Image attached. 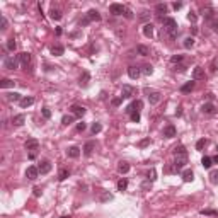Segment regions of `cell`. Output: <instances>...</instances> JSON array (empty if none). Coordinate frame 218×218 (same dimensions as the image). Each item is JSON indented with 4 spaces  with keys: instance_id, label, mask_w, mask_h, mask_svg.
I'll list each match as a JSON object with an SVG mask.
<instances>
[{
    "instance_id": "obj_1",
    "label": "cell",
    "mask_w": 218,
    "mask_h": 218,
    "mask_svg": "<svg viewBox=\"0 0 218 218\" xmlns=\"http://www.w3.org/2000/svg\"><path fill=\"white\" fill-rule=\"evenodd\" d=\"M174 155H176V160H174V167L176 170H182L188 164V152H186V147L184 145H177L174 147Z\"/></svg>"
},
{
    "instance_id": "obj_2",
    "label": "cell",
    "mask_w": 218,
    "mask_h": 218,
    "mask_svg": "<svg viewBox=\"0 0 218 218\" xmlns=\"http://www.w3.org/2000/svg\"><path fill=\"white\" fill-rule=\"evenodd\" d=\"M203 12H205L203 15H205V22L208 24V27L213 31V32H218V15H217V12L211 9L210 5H208V7H205Z\"/></svg>"
},
{
    "instance_id": "obj_3",
    "label": "cell",
    "mask_w": 218,
    "mask_h": 218,
    "mask_svg": "<svg viewBox=\"0 0 218 218\" xmlns=\"http://www.w3.org/2000/svg\"><path fill=\"white\" fill-rule=\"evenodd\" d=\"M164 27H165V32L169 34L170 39H174V38L177 36V22H176V19L165 17V19H164Z\"/></svg>"
},
{
    "instance_id": "obj_4",
    "label": "cell",
    "mask_w": 218,
    "mask_h": 218,
    "mask_svg": "<svg viewBox=\"0 0 218 218\" xmlns=\"http://www.w3.org/2000/svg\"><path fill=\"white\" fill-rule=\"evenodd\" d=\"M94 20H101V14L97 12L96 9H90L87 14H85V17L80 20V27H85L87 24H90V22H94Z\"/></svg>"
},
{
    "instance_id": "obj_5",
    "label": "cell",
    "mask_w": 218,
    "mask_h": 218,
    "mask_svg": "<svg viewBox=\"0 0 218 218\" xmlns=\"http://www.w3.org/2000/svg\"><path fill=\"white\" fill-rule=\"evenodd\" d=\"M19 56H5L4 58V68L7 70H15L19 67Z\"/></svg>"
},
{
    "instance_id": "obj_6",
    "label": "cell",
    "mask_w": 218,
    "mask_h": 218,
    "mask_svg": "<svg viewBox=\"0 0 218 218\" xmlns=\"http://www.w3.org/2000/svg\"><path fill=\"white\" fill-rule=\"evenodd\" d=\"M124 10H126V5H123V4H111L109 5V12L113 15H124Z\"/></svg>"
},
{
    "instance_id": "obj_7",
    "label": "cell",
    "mask_w": 218,
    "mask_h": 218,
    "mask_svg": "<svg viewBox=\"0 0 218 218\" xmlns=\"http://www.w3.org/2000/svg\"><path fill=\"white\" fill-rule=\"evenodd\" d=\"M147 94H148V102L152 104V106H155V104H159L160 99H162V94L160 92H157V90H145Z\"/></svg>"
},
{
    "instance_id": "obj_8",
    "label": "cell",
    "mask_w": 218,
    "mask_h": 218,
    "mask_svg": "<svg viewBox=\"0 0 218 218\" xmlns=\"http://www.w3.org/2000/svg\"><path fill=\"white\" fill-rule=\"evenodd\" d=\"M51 169H53V164H51L50 160H41L39 165H38V170H39L41 176H44V174H48Z\"/></svg>"
},
{
    "instance_id": "obj_9",
    "label": "cell",
    "mask_w": 218,
    "mask_h": 218,
    "mask_svg": "<svg viewBox=\"0 0 218 218\" xmlns=\"http://www.w3.org/2000/svg\"><path fill=\"white\" fill-rule=\"evenodd\" d=\"M141 108H143V102H141L140 99L133 101L128 108H126V114H131V113H140V109H141Z\"/></svg>"
},
{
    "instance_id": "obj_10",
    "label": "cell",
    "mask_w": 218,
    "mask_h": 218,
    "mask_svg": "<svg viewBox=\"0 0 218 218\" xmlns=\"http://www.w3.org/2000/svg\"><path fill=\"white\" fill-rule=\"evenodd\" d=\"M24 147H26V150H29L31 153H36V150L39 148V141H38L36 138H29L27 141H26Z\"/></svg>"
},
{
    "instance_id": "obj_11",
    "label": "cell",
    "mask_w": 218,
    "mask_h": 218,
    "mask_svg": "<svg viewBox=\"0 0 218 218\" xmlns=\"http://www.w3.org/2000/svg\"><path fill=\"white\" fill-rule=\"evenodd\" d=\"M38 176H39V170H38V167H36V165H29V167L26 169V177L29 179V181L38 179Z\"/></svg>"
},
{
    "instance_id": "obj_12",
    "label": "cell",
    "mask_w": 218,
    "mask_h": 218,
    "mask_svg": "<svg viewBox=\"0 0 218 218\" xmlns=\"http://www.w3.org/2000/svg\"><path fill=\"white\" fill-rule=\"evenodd\" d=\"M133 96H135V89H133L131 85H128V84H124L123 89H121V97H123V99H129V97H133Z\"/></svg>"
},
{
    "instance_id": "obj_13",
    "label": "cell",
    "mask_w": 218,
    "mask_h": 218,
    "mask_svg": "<svg viewBox=\"0 0 218 218\" xmlns=\"http://www.w3.org/2000/svg\"><path fill=\"white\" fill-rule=\"evenodd\" d=\"M201 111H203L205 114H210V116H211V114L217 113V106H215L213 102H205V104L201 106Z\"/></svg>"
},
{
    "instance_id": "obj_14",
    "label": "cell",
    "mask_w": 218,
    "mask_h": 218,
    "mask_svg": "<svg viewBox=\"0 0 218 218\" xmlns=\"http://www.w3.org/2000/svg\"><path fill=\"white\" fill-rule=\"evenodd\" d=\"M70 113L75 116V118H80L82 119V116L85 114V108H82V106H77V104H73L72 108H70Z\"/></svg>"
},
{
    "instance_id": "obj_15",
    "label": "cell",
    "mask_w": 218,
    "mask_h": 218,
    "mask_svg": "<svg viewBox=\"0 0 218 218\" xmlns=\"http://www.w3.org/2000/svg\"><path fill=\"white\" fill-rule=\"evenodd\" d=\"M19 61H20V65H22L24 68H27V67L31 65V53H27V51L20 53V55H19Z\"/></svg>"
},
{
    "instance_id": "obj_16",
    "label": "cell",
    "mask_w": 218,
    "mask_h": 218,
    "mask_svg": "<svg viewBox=\"0 0 218 218\" xmlns=\"http://www.w3.org/2000/svg\"><path fill=\"white\" fill-rule=\"evenodd\" d=\"M141 75V70H140V67H135V65H131V67H128V77L133 80H136Z\"/></svg>"
},
{
    "instance_id": "obj_17",
    "label": "cell",
    "mask_w": 218,
    "mask_h": 218,
    "mask_svg": "<svg viewBox=\"0 0 218 218\" xmlns=\"http://www.w3.org/2000/svg\"><path fill=\"white\" fill-rule=\"evenodd\" d=\"M164 136H165V138H174V136H176V126H174V124H167V126L164 128Z\"/></svg>"
},
{
    "instance_id": "obj_18",
    "label": "cell",
    "mask_w": 218,
    "mask_h": 218,
    "mask_svg": "<svg viewBox=\"0 0 218 218\" xmlns=\"http://www.w3.org/2000/svg\"><path fill=\"white\" fill-rule=\"evenodd\" d=\"M94 148H96V141H92V140H90V141H87V143H85V147H84V155H85V157H90V155H92V152H94Z\"/></svg>"
},
{
    "instance_id": "obj_19",
    "label": "cell",
    "mask_w": 218,
    "mask_h": 218,
    "mask_svg": "<svg viewBox=\"0 0 218 218\" xmlns=\"http://www.w3.org/2000/svg\"><path fill=\"white\" fill-rule=\"evenodd\" d=\"M205 79V68L203 67H196L193 70V80H201Z\"/></svg>"
},
{
    "instance_id": "obj_20",
    "label": "cell",
    "mask_w": 218,
    "mask_h": 218,
    "mask_svg": "<svg viewBox=\"0 0 218 218\" xmlns=\"http://www.w3.org/2000/svg\"><path fill=\"white\" fill-rule=\"evenodd\" d=\"M89 80H90V73L89 72H82V75H80V79H79L80 87H87V85H89Z\"/></svg>"
},
{
    "instance_id": "obj_21",
    "label": "cell",
    "mask_w": 218,
    "mask_h": 218,
    "mask_svg": "<svg viewBox=\"0 0 218 218\" xmlns=\"http://www.w3.org/2000/svg\"><path fill=\"white\" fill-rule=\"evenodd\" d=\"M67 155H68L70 159H79V157H80V148H79V147H75V145L70 147V148L67 150Z\"/></svg>"
},
{
    "instance_id": "obj_22",
    "label": "cell",
    "mask_w": 218,
    "mask_h": 218,
    "mask_svg": "<svg viewBox=\"0 0 218 218\" xmlns=\"http://www.w3.org/2000/svg\"><path fill=\"white\" fill-rule=\"evenodd\" d=\"M5 99L10 101V102H20L22 96H20L19 92H9V94H5Z\"/></svg>"
},
{
    "instance_id": "obj_23",
    "label": "cell",
    "mask_w": 218,
    "mask_h": 218,
    "mask_svg": "<svg viewBox=\"0 0 218 218\" xmlns=\"http://www.w3.org/2000/svg\"><path fill=\"white\" fill-rule=\"evenodd\" d=\"M65 53V48L61 46V44H53L51 46V55H55V56H61Z\"/></svg>"
},
{
    "instance_id": "obj_24",
    "label": "cell",
    "mask_w": 218,
    "mask_h": 218,
    "mask_svg": "<svg viewBox=\"0 0 218 218\" xmlns=\"http://www.w3.org/2000/svg\"><path fill=\"white\" fill-rule=\"evenodd\" d=\"M24 121H26V116H24V114H15V116L12 118V124H14V126H22Z\"/></svg>"
},
{
    "instance_id": "obj_25",
    "label": "cell",
    "mask_w": 218,
    "mask_h": 218,
    "mask_svg": "<svg viewBox=\"0 0 218 218\" xmlns=\"http://www.w3.org/2000/svg\"><path fill=\"white\" fill-rule=\"evenodd\" d=\"M32 104H34V97H27V96H26V97H22V99H20V102H19V106L20 108H29V106H32Z\"/></svg>"
},
{
    "instance_id": "obj_26",
    "label": "cell",
    "mask_w": 218,
    "mask_h": 218,
    "mask_svg": "<svg viewBox=\"0 0 218 218\" xmlns=\"http://www.w3.org/2000/svg\"><path fill=\"white\" fill-rule=\"evenodd\" d=\"M194 85H196V82H194V80H189V82H186V84L181 87V92L188 94V92H191V90L194 89Z\"/></svg>"
},
{
    "instance_id": "obj_27",
    "label": "cell",
    "mask_w": 218,
    "mask_h": 218,
    "mask_svg": "<svg viewBox=\"0 0 218 218\" xmlns=\"http://www.w3.org/2000/svg\"><path fill=\"white\" fill-rule=\"evenodd\" d=\"M167 4H157V5H155V12H157V15H160V17H162V15H164V14H167Z\"/></svg>"
},
{
    "instance_id": "obj_28",
    "label": "cell",
    "mask_w": 218,
    "mask_h": 218,
    "mask_svg": "<svg viewBox=\"0 0 218 218\" xmlns=\"http://www.w3.org/2000/svg\"><path fill=\"white\" fill-rule=\"evenodd\" d=\"M14 80L12 79H2L0 80V89H10V87H14Z\"/></svg>"
},
{
    "instance_id": "obj_29",
    "label": "cell",
    "mask_w": 218,
    "mask_h": 218,
    "mask_svg": "<svg viewBox=\"0 0 218 218\" xmlns=\"http://www.w3.org/2000/svg\"><path fill=\"white\" fill-rule=\"evenodd\" d=\"M50 17H51L53 20H60V19H61V10L56 9V7H51V10H50Z\"/></svg>"
},
{
    "instance_id": "obj_30",
    "label": "cell",
    "mask_w": 218,
    "mask_h": 218,
    "mask_svg": "<svg viewBox=\"0 0 218 218\" xmlns=\"http://www.w3.org/2000/svg\"><path fill=\"white\" fill-rule=\"evenodd\" d=\"M143 34H145V38H153V26L150 22L143 26Z\"/></svg>"
},
{
    "instance_id": "obj_31",
    "label": "cell",
    "mask_w": 218,
    "mask_h": 218,
    "mask_svg": "<svg viewBox=\"0 0 218 218\" xmlns=\"http://www.w3.org/2000/svg\"><path fill=\"white\" fill-rule=\"evenodd\" d=\"M140 70H141V73H143V75H152V73H153V67H152V65H148V63L141 65V67H140Z\"/></svg>"
},
{
    "instance_id": "obj_32",
    "label": "cell",
    "mask_w": 218,
    "mask_h": 218,
    "mask_svg": "<svg viewBox=\"0 0 218 218\" xmlns=\"http://www.w3.org/2000/svg\"><path fill=\"white\" fill-rule=\"evenodd\" d=\"M193 179H194V174H193V170H184V172H182V181H184V182H191V181H193Z\"/></svg>"
},
{
    "instance_id": "obj_33",
    "label": "cell",
    "mask_w": 218,
    "mask_h": 218,
    "mask_svg": "<svg viewBox=\"0 0 218 218\" xmlns=\"http://www.w3.org/2000/svg\"><path fill=\"white\" fill-rule=\"evenodd\" d=\"M118 170L121 172V174H128V172H129V164H128V162H119Z\"/></svg>"
},
{
    "instance_id": "obj_34",
    "label": "cell",
    "mask_w": 218,
    "mask_h": 218,
    "mask_svg": "<svg viewBox=\"0 0 218 218\" xmlns=\"http://www.w3.org/2000/svg\"><path fill=\"white\" fill-rule=\"evenodd\" d=\"M136 53L141 55V56H147V55H150V50L147 46H143V44H138V46H136Z\"/></svg>"
},
{
    "instance_id": "obj_35",
    "label": "cell",
    "mask_w": 218,
    "mask_h": 218,
    "mask_svg": "<svg viewBox=\"0 0 218 218\" xmlns=\"http://www.w3.org/2000/svg\"><path fill=\"white\" fill-rule=\"evenodd\" d=\"M109 199H113V194L109 193V191H102L99 196V201L101 203H106V201H109Z\"/></svg>"
},
{
    "instance_id": "obj_36",
    "label": "cell",
    "mask_w": 218,
    "mask_h": 218,
    "mask_svg": "<svg viewBox=\"0 0 218 218\" xmlns=\"http://www.w3.org/2000/svg\"><path fill=\"white\" fill-rule=\"evenodd\" d=\"M73 119H75V116H73V114H65V116L61 118V124L68 126L70 123H73Z\"/></svg>"
},
{
    "instance_id": "obj_37",
    "label": "cell",
    "mask_w": 218,
    "mask_h": 218,
    "mask_svg": "<svg viewBox=\"0 0 218 218\" xmlns=\"http://www.w3.org/2000/svg\"><path fill=\"white\" fill-rule=\"evenodd\" d=\"M182 44H184V48H193V46H194V38H193V36H188V38H186V39H184V43H182Z\"/></svg>"
},
{
    "instance_id": "obj_38",
    "label": "cell",
    "mask_w": 218,
    "mask_h": 218,
    "mask_svg": "<svg viewBox=\"0 0 218 218\" xmlns=\"http://www.w3.org/2000/svg\"><path fill=\"white\" fill-rule=\"evenodd\" d=\"M210 182L211 184H218V169L210 172Z\"/></svg>"
},
{
    "instance_id": "obj_39",
    "label": "cell",
    "mask_w": 218,
    "mask_h": 218,
    "mask_svg": "<svg viewBox=\"0 0 218 218\" xmlns=\"http://www.w3.org/2000/svg\"><path fill=\"white\" fill-rule=\"evenodd\" d=\"M201 165H203L205 169H210L211 165H213V160L210 159V157H203V159H201Z\"/></svg>"
},
{
    "instance_id": "obj_40",
    "label": "cell",
    "mask_w": 218,
    "mask_h": 218,
    "mask_svg": "<svg viewBox=\"0 0 218 218\" xmlns=\"http://www.w3.org/2000/svg\"><path fill=\"white\" fill-rule=\"evenodd\" d=\"M68 176H70V170H68V169H61V170L58 172V179H60V181H65Z\"/></svg>"
},
{
    "instance_id": "obj_41",
    "label": "cell",
    "mask_w": 218,
    "mask_h": 218,
    "mask_svg": "<svg viewBox=\"0 0 218 218\" xmlns=\"http://www.w3.org/2000/svg\"><path fill=\"white\" fill-rule=\"evenodd\" d=\"M199 213H201V215H206V217H218L217 210H201Z\"/></svg>"
},
{
    "instance_id": "obj_42",
    "label": "cell",
    "mask_w": 218,
    "mask_h": 218,
    "mask_svg": "<svg viewBox=\"0 0 218 218\" xmlns=\"http://www.w3.org/2000/svg\"><path fill=\"white\" fill-rule=\"evenodd\" d=\"M126 188H128V181L126 179L118 181V191H126Z\"/></svg>"
},
{
    "instance_id": "obj_43",
    "label": "cell",
    "mask_w": 218,
    "mask_h": 218,
    "mask_svg": "<svg viewBox=\"0 0 218 218\" xmlns=\"http://www.w3.org/2000/svg\"><path fill=\"white\" fill-rule=\"evenodd\" d=\"M101 129H102V124L101 123H94L90 131H92V135H97V133H101Z\"/></svg>"
},
{
    "instance_id": "obj_44",
    "label": "cell",
    "mask_w": 218,
    "mask_h": 218,
    "mask_svg": "<svg viewBox=\"0 0 218 218\" xmlns=\"http://www.w3.org/2000/svg\"><path fill=\"white\" fill-rule=\"evenodd\" d=\"M5 46H7V50H9V51H14V50H15V46H17V44H15V39H14V38L7 39V44H5Z\"/></svg>"
},
{
    "instance_id": "obj_45",
    "label": "cell",
    "mask_w": 218,
    "mask_h": 218,
    "mask_svg": "<svg viewBox=\"0 0 218 218\" xmlns=\"http://www.w3.org/2000/svg\"><path fill=\"white\" fill-rule=\"evenodd\" d=\"M155 176H157V172H155V169H150L148 170V174H147V179H148V181H152V182H153V181H155Z\"/></svg>"
},
{
    "instance_id": "obj_46",
    "label": "cell",
    "mask_w": 218,
    "mask_h": 218,
    "mask_svg": "<svg viewBox=\"0 0 218 218\" xmlns=\"http://www.w3.org/2000/svg\"><path fill=\"white\" fill-rule=\"evenodd\" d=\"M206 143H208V141H206L205 138L198 140V143H196V150H203V148H205V145H206Z\"/></svg>"
},
{
    "instance_id": "obj_47",
    "label": "cell",
    "mask_w": 218,
    "mask_h": 218,
    "mask_svg": "<svg viewBox=\"0 0 218 218\" xmlns=\"http://www.w3.org/2000/svg\"><path fill=\"white\" fill-rule=\"evenodd\" d=\"M182 60H184V56H182V55H174V56L170 58V63H181Z\"/></svg>"
},
{
    "instance_id": "obj_48",
    "label": "cell",
    "mask_w": 218,
    "mask_h": 218,
    "mask_svg": "<svg viewBox=\"0 0 218 218\" xmlns=\"http://www.w3.org/2000/svg\"><path fill=\"white\" fill-rule=\"evenodd\" d=\"M188 19L191 20L193 24H194V22L198 20V15H196V12H194V10H191V12H189V14H188Z\"/></svg>"
},
{
    "instance_id": "obj_49",
    "label": "cell",
    "mask_w": 218,
    "mask_h": 218,
    "mask_svg": "<svg viewBox=\"0 0 218 218\" xmlns=\"http://www.w3.org/2000/svg\"><path fill=\"white\" fill-rule=\"evenodd\" d=\"M41 113H43V118H44V119H50L51 118V111L48 108H43V109H41Z\"/></svg>"
},
{
    "instance_id": "obj_50",
    "label": "cell",
    "mask_w": 218,
    "mask_h": 218,
    "mask_svg": "<svg viewBox=\"0 0 218 218\" xmlns=\"http://www.w3.org/2000/svg\"><path fill=\"white\" fill-rule=\"evenodd\" d=\"M150 188H152V181H148V179H147V181L141 184V191H148Z\"/></svg>"
},
{
    "instance_id": "obj_51",
    "label": "cell",
    "mask_w": 218,
    "mask_h": 218,
    "mask_svg": "<svg viewBox=\"0 0 218 218\" xmlns=\"http://www.w3.org/2000/svg\"><path fill=\"white\" fill-rule=\"evenodd\" d=\"M129 118H131V121H133V123H140V113H131V114H129Z\"/></svg>"
},
{
    "instance_id": "obj_52",
    "label": "cell",
    "mask_w": 218,
    "mask_h": 218,
    "mask_svg": "<svg viewBox=\"0 0 218 218\" xmlns=\"http://www.w3.org/2000/svg\"><path fill=\"white\" fill-rule=\"evenodd\" d=\"M121 101H123V97H121V96H119V97H114V99L111 101V104H113V106H114V108H118L119 104H121Z\"/></svg>"
},
{
    "instance_id": "obj_53",
    "label": "cell",
    "mask_w": 218,
    "mask_h": 218,
    "mask_svg": "<svg viewBox=\"0 0 218 218\" xmlns=\"http://www.w3.org/2000/svg\"><path fill=\"white\" fill-rule=\"evenodd\" d=\"M148 143H150V138H145V140H141V141L138 143V147H140V148H143V147H147Z\"/></svg>"
},
{
    "instance_id": "obj_54",
    "label": "cell",
    "mask_w": 218,
    "mask_h": 218,
    "mask_svg": "<svg viewBox=\"0 0 218 218\" xmlns=\"http://www.w3.org/2000/svg\"><path fill=\"white\" fill-rule=\"evenodd\" d=\"M87 128V124L84 123V121H80L79 124H77V131H84V129Z\"/></svg>"
},
{
    "instance_id": "obj_55",
    "label": "cell",
    "mask_w": 218,
    "mask_h": 218,
    "mask_svg": "<svg viewBox=\"0 0 218 218\" xmlns=\"http://www.w3.org/2000/svg\"><path fill=\"white\" fill-rule=\"evenodd\" d=\"M124 17H126V19H133V12H131L128 7H126V10H124Z\"/></svg>"
},
{
    "instance_id": "obj_56",
    "label": "cell",
    "mask_w": 218,
    "mask_h": 218,
    "mask_svg": "<svg viewBox=\"0 0 218 218\" xmlns=\"http://www.w3.org/2000/svg\"><path fill=\"white\" fill-rule=\"evenodd\" d=\"M140 19H141V20H147V19H148V12H147V10H143V12H141V15H140Z\"/></svg>"
},
{
    "instance_id": "obj_57",
    "label": "cell",
    "mask_w": 218,
    "mask_h": 218,
    "mask_svg": "<svg viewBox=\"0 0 218 218\" xmlns=\"http://www.w3.org/2000/svg\"><path fill=\"white\" fill-rule=\"evenodd\" d=\"M172 7L176 10H179V9H182V4H181V2H176V4H172Z\"/></svg>"
},
{
    "instance_id": "obj_58",
    "label": "cell",
    "mask_w": 218,
    "mask_h": 218,
    "mask_svg": "<svg viewBox=\"0 0 218 218\" xmlns=\"http://www.w3.org/2000/svg\"><path fill=\"white\" fill-rule=\"evenodd\" d=\"M4 29H7V19L5 17H2V31Z\"/></svg>"
},
{
    "instance_id": "obj_59",
    "label": "cell",
    "mask_w": 218,
    "mask_h": 218,
    "mask_svg": "<svg viewBox=\"0 0 218 218\" xmlns=\"http://www.w3.org/2000/svg\"><path fill=\"white\" fill-rule=\"evenodd\" d=\"M34 196L38 198V196H41V189L39 188H34Z\"/></svg>"
},
{
    "instance_id": "obj_60",
    "label": "cell",
    "mask_w": 218,
    "mask_h": 218,
    "mask_svg": "<svg viewBox=\"0 0 218 218\" xmlns=\"http://www.w3.org/2000/svg\"><path fill=\"white\" fill-rule=\"evenodd\" d=\"M176 114H177V116H181V114H182V108H177V111H176Z\"/></svg>"
},
{
    "instance_id": "obj_61",
    "label": "cell",
    "mask_w": 218,
    "mask_h": 218,
    "mask_svg": "<svg viewBox=\"0 0 218 218\" xmlns=\"http://www.w3.org/2000/svg\"><path fill=\"white\" fill-rule=\"evenodd\" d=\"M211 160H213V164H218V155H215V157H213Z\"/></svg>"
},
{
    "instance_id": "obj_62",
    "label": "cell",
    "mask_w": 218,
    "mask_h": 218,
    "mask_svg": "<svg viewBox=\"0 0 218 218\" xmlns=\"http://www.w3.org/2000/svg\"><path fill=\"white\" fill-rule=\"evenodd\" d=\"M60 218H70V217H60Z\"/></svg>"
},
{
    "instance_id": "obj_63",
    "label": "cell",
    "mask_w": 218,
    "mask_h": 218,
    "mask_svg": "<svg viewBox=\"0 0 218 218\" xmlns=\"http://www.w3.org/2000/svg\"><path fill=\"white\" fill-rule=\"evenodd\" d=\"M217 152H218V145H217Z\"/></svg>"
}]
</instances>
